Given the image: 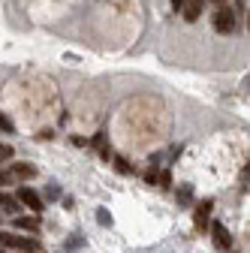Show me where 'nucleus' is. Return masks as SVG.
I'll return each instance as SVG.
<instances>
[{"instance_id":"obj_5","label":"nucleus","mask_w":250,"mask_h":253,"mask_svg":"<svg viewBox=\"0 0 250 253\" xmlns=\"http://www.w3.org/2000/svg\"><path fill=\"white\" fill-rule=\"evenodd\" d=\"M205 3H208V0H187V3H184V18L187 21H199V15H202V9H205Z\"/></svg>"},{"instance_id":"obj_3","label":"nucleus","mask_w":250,"mask_h":253,"mask_svg":"<svg viewBox=\"0 0 250 253\" xmlns=\"http://www.w3.org/2000/svg\"><path fill=\"white\" fill-rule=\"evenodd\" d=\"M211 241H214V250H220V253H226V250H232V235L226 232V226L223 223H211Z\"/></svg>"},{"instance_id":"obj_8","label":"nucleus","mask_w":250,"mask_h":253,"mask_svg":"<svg viewBox=\"0 0 250 253\" xmlns=\"http://www.w3.org/2000/svg\"><path fill=\"white\" fill-rule=\"evenodd\" d=\"M12 223L18 226V229H27V232H37L40 229V217L34 214V217H12Z\"/></svg>"},{"instance_id":"obj_21","label":"nucleus","mask_w":250,"mask_h":253,"mask_svg":"<svg viewBox=\"0 0 250 253\" xmlns=\"http://www.w3.org/2000/svg\"><path fill=\"white\" fill-rule=\"evenodd\" d=\"M247 30H250V12H247Z\"/></svg>"},{"instance_id":"obj_23","label":"nucleus","mask_w":250,"mask_h":253,"mask_svg":"<svg viewBox=\"0 0 250 253\" xmlns=\"http://www.w3.org/2000/svg\"><path fill=\"white\" fill-rule=\"evenodd\" d=\"M0 253H9V250H0ZM18 253H21V250H18Z\"/></svg>"},{"instance_id":"obj_2","label":"nucleus","mask_w":250,"mask_h":253,"mask_svg":"<svg viewBox=\"0 0 250 253\" xmlns=\"http://www.w3.org/2000/svg\"><path fill=\"white\" fill-rule=\"evenodd\" d=\"M211 24H214L217 34H232V30H235V12L226 9V3H223L220 9L211 15Z\"/></svg>"},{"instance_id":"obj_9","label":"nucleus","mask_w":250,"mask_h":253,"mask_svg":"<svg viewBox=\"0 0 250 253\" xmlns=\"http://www.w3.org/2000/svg\"><path fill=\"white\" fill-rule=\"evenodd\" d=\"M211 208H214V202L211 199H205L202 205H196V226H202L205 220H208V214H211Z\"/></svg>"},{"instance_id":"obj_15","label":"nucleus","mask_w":250,"mask_h":253,"mask_svg":"<svg viewBox=\"0 0 250 253\" xmlns=\"http://www.w3.org/2000/svg\"><path fill=\"white\" fill-rule=\"evenodd\" d=\"M12 181H15V178L9 175V169H6V172H0V187H3V184H12Z\"/></svg>"},{"instance_id":"obj_14","label":"nucleus","mask_w":250,"mask_h":253,"mask_svg":"<svg viewBox=\"0 0 250 253\" xmlns=\"http://www.w3.org/2000/svg\"><path fill=\"white\" fill-rule=\"evenodd\" d=\"M0 130H3V133H12V121H9L6 115H0Z\"/></svg>"},{"instance_id":"obj_13","label":"nucleus","mask_w":250,"mask_h":253,"mask_svg":"<svg viewBox=\"0 0 250 253\" xmlns=\"http://www.w3.org/2000/svg\"><path fill=\"white\" fill-rule=\"evenodd\" d=\"M190 196H193V190H190V187H184L181 193H178V202H181V205H187V202H190Z\"/></svg>"},{"instance_id":"obj_22","label":"nucleus","mask_w":250,"mask_h":253,"mask_svg":"<svg viewBox=\"0 0 250 253\" xmlns=\"http://www.w3.org/2000/svg\"><path fill=\"white\" fill-rule=\"evenodd\" d=\"M214 3H220V6H223V3H226V0H214Z\"/></svg>"},{"instance_id":"obj_25","label":"nucleus","mask_w":250,"mask_h":253,"mask_svg":"<svg viewBox=\"0 0 250 253\" xmlns=\"http://www.w3.org/2000/svg\"><path fill=\"white\" fill-rule=\"evenodd\" d=\"M0 148H3V145H0Z\"/></svg>"},{"instance_id":"obj_11","label":"nucleus","mask_w":250,"mask_h":253,"mask_svg":"<svg viewBox=\"0 0 250 253\" xmlns=\"http://www.w3.org/2000/svg\"><path fill=\"white\" fill-rule=\"evenodd\" d=\"M97 223H100V226H112V214H109L106 208L97 211Z\"/></svg>"},{"instance_id":"obj_7","label":"nucleus","mask_w":250,"mask_h":253,"mask_svg":"<svg viewBox=\"0 0 250 253\" xmlns=\"http://www.w3.org/2000/svg\"><path fill=\"white\" fill-rule=\"evenodd\" d=\"M9 175H12L15 181H30V178L37 175V169L27 166V163H15V166H9Z\"/></svg>"},{"instance_id":"obj_24","label":"nucleus","mask_w":250,"mask_h":253,"mask_svg":"<svg viewBox=\"0 0 250 253\" xmlns=\"http://www.w3.org/2000/svg\"><path fill=\"white\" fill-rule=\"evenodd\" d=\"M247 90H250V79H247Z\"/></svg>"},{"instance_id":"obj_19","label":"nucleus","mask_w":250,"mask_h":253,"mask_svg":"<svg viewBox=\"0 0 250 253\" xmlns=\"http://www.w3.org/2000/svg\"><path fill=\"white\" fill-rule=\"evenodd\" d=\"M82 244H84V241H82V238H76V235H73V238L67 241V247H82Z\"/></svg>"},{"instance_id":"obj_10","label":"nucleus","mask_w":250,"mask_h":253,"mask_svg":"<svg viewBox=\"0 0 250 253\" xmlns=\"http://www.w3.org/2000/svg\"><path fill=\"white\" fill-rule=\"evenodd\" d=\"M115 172H118V175H130V172H133V163L124 160V157H115Z\"/></svg>"},{"instance_id":"obj_17","label":"nucleus","mask_w":250,"mask_h":253,"mask_svg":"<svg viewBox=\"0 0 250 253\" xmlns=\"http://www.w3.org/2000/svg\"><path fill=\"white\" fill-rule=\"evenodd\" d=\"M45 196H48V199H57V196H60V187H48Z\"/></svg>"},{"instance_id":"obj_6","label":"nucleus","mask_w":250,"mask_h":253,"mask_svg":"<svg viewBox=\"0 0 250 253\" xmlns=\"http://www.w3.org/2000/svg\"><path fill=\"white\" fill-rule=\"evenodd\" d=\"M0 211L18 217V211H21V199H18V196H9V193H0Z\"/></svg>"},{"instance_id":"obj_1","label":"nucleus","mask_w":250,"mask_h":253,"mask_svg":"<svg viewBox=\"0 0 250 253\" xmlns=\"http://www.w3.org/2000/svg\"><path fill=\"white\" fill-rule=\"evenodd\" d=\"M0 247L3 250H21V253H40L37 238H24V235H12V232H0Z\"/></svg>"},{"instance_id":"obj_20","label":"nucleus","mask_w":250,"mask_h":253,"mask_svg":"<svg viewBox=\"0 0 250 253\" xmlns=\"http://www.w3.org/2000/svg\"><path fill=\"white\" fill-rule=\"evenodd\" d=\"M184 3H187V0H172V9L178 12V9H184Z\"/></svg>"},{"instance_id":"obj_12","label":"nucleus","mask_w":250,"mask_h":253,"mask_svg":"<svg viewBox=\"0 0 250 253\" xmlns=\"http://www.w3.org/2000/svg\"><path fill=\"white\" fill-rule=\"evenodd\" d=\"M157 181H160V172H157V166H154V169L145 172V184H157Z\"/></svg>"},{"instance_id":"obj_18","label":"nucleus","mask_w":250,"mask_h":253,"mask_svg":"<svg viewBox=\"0 0 250 253\" xmlns=\"http://www.w3.org/2000/svg\"><path fill=\"white\" fill-rule=\"evenodd\" d=\"M160 181H163V187H169L172 184V175L169 172H160Z\"/></svg>"},{"instance_id":"obj_4","label":"nucleus","mask_w":250,"mask_h":253,"mask_svg":"<svg viewBox=\"0 0 250 253\" xmlns=\"http://www.w3.org/2000/svg\"><path fill=\"white\" fill-rule=\"evenodd\" d=\"M18 199H21V205H24V208H30L34 214H40V211H42V196L37 193L34 187L21 184V187H18Z\"/></svg>"},{"instance_id":"obj_16","label":"nucleus","mask_w":250,"mask_h":253,"mask_svg":"<svg viewBox=\"0 0 250 253\" xmlns=\"http://www.w3.org/2000/svg\"><path fill=\"white\" fill-rule=\"evenodd\" d=\"M106 145V133H97V136H93V148H103Z\"/></svg>"}]
</instances>
